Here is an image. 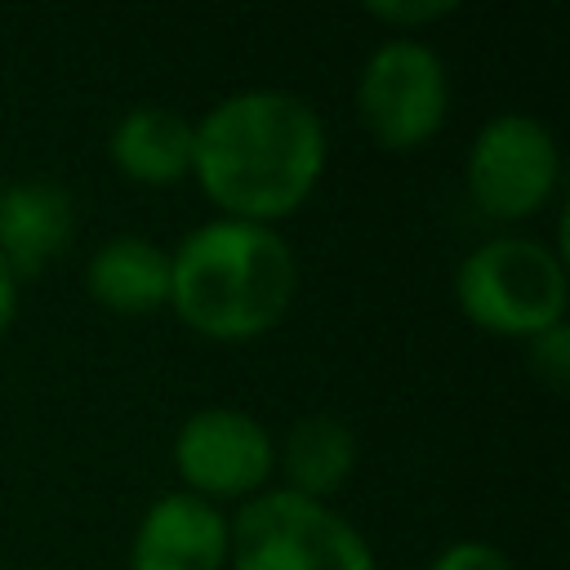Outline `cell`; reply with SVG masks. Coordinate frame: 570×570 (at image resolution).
Wrapping results in <instances>:
<instances>
[{"label": "cell", "mask_w": 570, "mask_h": 570, "mask_svg": "<svg viewBox=\"0 0 570 570\" xmlns=\"http://www.w3.org/2000/svg\"><path fill=\"white\" fill-rule=\"evenodd\" d=\"M107 156L129 183L174 187L191 174V120L160 102L129 107L107 138Z\"/></svg>", "instance_id": "obj_11"}, {"label": "cell", "mask_w": 570, "mask_h": 570, "mask_svg": "<svg viewBox=\"0 0 570 570\" xmlns=\"http://www.w3.org/2000/svg\"><path fill=\"white\" fill-rule=\"evenodd\" d=\"M298 294L294 249L276 227L209 218L169 249V307L209 343L272 334Z\"/></svg>", "instance_id": "obj_2"}, {"label": "cell", "mask_w": 570, "mask_h": 570, "mask_svg": "<svg viewBox=\"0 0 570 570\" xmlns=\"http://www.w3.org/2000/svg\"><path fill=\"white\" fill-rule=\"evenodd\" d=\"M459 312L499 338H539L566 321V254L534 236H490L454 267Z\"/></svg>", "instance_id": "obj_3"}, {"label": "cell", "mask_w": 570, "mask_h": 570, "mask_svg": "<svg viewBox=\"0 0 570 570\" xmlns=\"http://www.w3.org/2000/svg\"><path fill=\"white\" fill-rule=\"evenodd\" d=\"M428 570H517V566L508 552H499L485 539H459V543L441 548Z\"/></svg>", "instance_id": "obj_14"}, {"label": "cell", "mask_w": 570, "mask_h": 570, "mask_svg": "<svg viewBox=\"0 0 570 570\" xmlns=\"http://www.w3.org/2000/svg\"><path fill=\"white\" fill-rule=\"evenodd\" d=\"M530 356H534V370L552 387H561L570 379V334H566V321L552 325V330H543L539 338H530Z\"/></svg>", "instance_id": "obj_15"}, {"label": "cell", "mask_w": 570, "mask_h": 570, "mask_svg": "<svg viewBox=\"0 0 570 570\" xmlns=\"http://www.w3.org/2000/svg\"><path fill=\"white\" fill-rule=\"evenodd\" d=\"M85 289L116 316L169 307V249L147 236H111L85 263Z\"/></svg>", "instance_id": "obj_10"}, {"label": "cell", "mask_w": 570, "mask_h": 570, "mask_svg": "<svg viewBox=\"0 0 570 570\" xmlns=\"http://www.w3.org/2000/svg\"><path fill=\"white\" fill-rule=\"evenodd\" d=\"M125 570H227V512L187 490L160 494L129 539Z\"/></svg>", "instance_id": "obj_8"}, {"label": "cell", "mask_w": 570, "mask_h": 570, "mask_svg": "<svg viewBox=\"0 0 570 570\" xmlns=\"http://www.w3.org/2000/svg\"><path fill=\"white\" fill-rule=\"evenodd\" d=\"M174 472L183 476V490L205 503H245L267 490V476L276 472V436L245 410L205 405L187 414L174 436Z\"/></svg>", "instance_id": "obj_7"}, {"label": "cell", "mask_w": 570, "mask_h": 570, "mask_svg": "<svg viewBox=\"0 0 570 570\" xmlns=\"http://www.w3.org/2000/svg\"><path fill=\"white\" fill-rule=\"evenodd\" d=\"M276 468L285 472L281 490L303 499H330L356 472V436L338 414H303L276 445Z\"/></svg>", "instance_id": "obj_12"}, {"label": "cell", "mask_w": 570, "mask_h": 570, "mask_svg": "<svg viewBox=\"0 0 570 570\" xmlns=\"http://www.w3.org/2000/svg\"><path fill=\"white\" fill-rule=\"evenodd\" d=\"M13 316H18V276H13V272L4 267V258H0V338L9 334Z\"/></svg>", "instance_id": "obj_16"}, {"label": "cell", "mask_w": 570, "mask_h": 570, "mask_svg": "<svg viewBox=\"0 0 570 570\" xmlns=\"http://www.w3.org/2000/svg\"><path fill=\"white\" fill-rule=\"evenodd\" d=\"M76 232V200L53 178H18L0 187V258L22 276H40Z\"/></svg>", "instance_id": "obj_9"}, {"label": "cell", "mask_w": 570, "mask_h": 570, "mask_svg": "<svg viewBox=\"0 0 570 570\" xmlns=\"http://www.w3.org/2000/svg\"><path fill=\"white\" fill-rule=\"evenodd\" d=\"M227 570H379L370 539L330 503L258 490L227 517Z\"/></svg>", "instance_id": "obj_4"}, {"label": "cell", "mask_w": 570, "mask_h": 570, "mask_svg": "<svg viewBox=\"0 0 570 570\" xmlns=\"http://www.w3.org/2000/svg\"><path fill=\"white\" fill-rule=\"evenodd\" d=\"M330 160L321 111L289 89H240L191 125V178L236 223L276 227L298 214Z\"/></svg>", "instance_id": "obj_1"}, {"label": "cell", "mask_w": 570, "mask_h": 570, "mask_svg": "<svg viewBox=\"0 0 570 570\" xmlns=\"http://www.w3.org/2000/svg\"><path fill=\"white\" fill-rule=\"evenodd\" d=\"M365 13L383 27H392L396 36H410L419 27H432L441 18H454L459 13V0H370Z\"/></svg>", "instance_id": "obj_13"}, {"label": "cell", "mask_w": 570, "mask_h": 570, "mask_svg": "<svg viewBox=\"0 0 570 570\" xmlns=\"http://www.w3.org/2000/svg\"><path fill=\"white\" fill-rule=\"evenodd\" d=\"M463 183L485 218L494 223L534 218L561 183V147L552 129L525 111L490 116L468 147Z\"/></svg>", "instance_id": "obj_6"}, {"label": "cell", "mask_w": 570, "mask_h": 570, "mask_svg": "<svg viewBox=\"0 0 570 570\" xmlns=\"http://www.w3.org/2000/svg\"><path fill=\"white\" fill-rule=\"evenodd\" d=\"M356 111L370 138L387 151L432 142L450 111V71L441 53L414 36L383 40L356 76Z\"/></svg>", "instance_id": "obj_5"}]
</instances>
